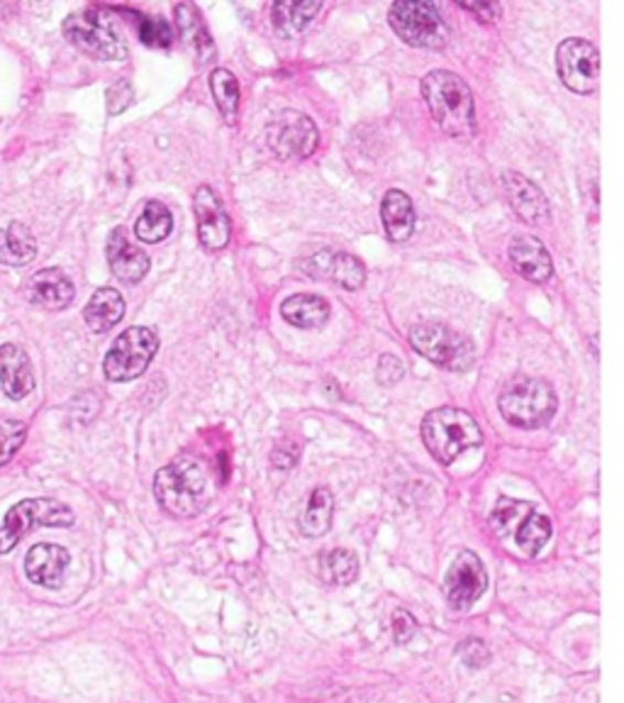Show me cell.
<instances>
[{
    "label": "cell",
    "instance_id": "836d02e7",
    "mask_svg": "<svg viewBox=\"0 0 624 703\" xmlns=\"http://www.w3.org/2000/svg\"><path fill=\"white\" fill-rule=\"evenodd\" d=\"M135 103V88L127 78H120L118 84H112L108 88V113L120 115Z\"/></svg>",
    "mask_w": 624,
    "mask_h": 703
},
{
    "label": "cell",
    "instance_id": "5bb4252c",
    "mask_svg": "<svg viewBox=\"0 0 624 703\" xmlns=\"http://www.w3.org/2000/svg\"><path fill=\"white\" fill-rule=\"evenodd\" d=\"M300 269L305 276L318 281H334L346 291H359L366 281V267L359 257L346 255V252L322 249L318 255L300 262Z\"/></svg>",
    "mask_w": 624,
    "mask_h": 703
},
{
    "label": "cell",
    "instance_id": "e575fe53",
    "mask_svg": "<svg viewBox=\"0 0 624 703\" xmlns=\"http://www.w3.org/2000/svg\"><path fill=\"white\" fill-rule=\"evenodd\" d=\"M459 657H461V660H464L469 667H473V670H478V667L488 664L491 650L485 648L483 640L471 638V640H464V642L459 645Z\"/></svg>",
    "mask_w": 624,
    "mask_h": 703
},
{
    "label": "cell",
    "instance_id": "8d00e7d4",
    "mask_svg": "<svg viewBox=\"0 0 624 703\" xmlns=\"http://www.w3.org/2000/svg\"><path fill=\"white\" fill-rule=\"evenodd\" d=\"M415 632H418V620H415L406 608H398L396 614H392V636H396V642H408Z\"/></svg>",
    "mask_w": 624,
    "mask_h": 703
},
{
    "label": "cell",
    "instance_id": "4316f807",
    "mask_svg": "<svg viewBox=\"0 0 624 703\" xmlns=\"http://www.w3.org/2000/svg\"><path fill=\"white\" fill-rule=\"evenodd\" d=\"M320 8V3H276L271 8L273 30L279 32L283 40H291L295 34L310 28V22L315 20Z\"/></svg>",
    "mask_w": 624,
    "mask_h": 703
},
{
    "label": "cell",
    "instance_id": "7a4b0ae2",
    "mask_svg": "<svg viewBox=\"0 0 624 703\" xmlns=\"http://www.w3.org/2000/svg\"><path fill=\"white\" fill-rule=\"evenodd\" d=\"M420 88L432 118L449 137L471 140L476 135V108H473V94L464 78L437 68L422 78Z\"/></svg>",
    "mask_w": 624,
    "mask_h": 703
},
{
    "label": "cell",
    "instance_id": "d6a6232c",
    "mask_svg": "<svg viewBox=\"0 0 624 703\" xmlns=\"http://www.w3.org/2000/svg\"><path fill=\"white\" fill-rule=\"evenodd\" d=\"M140 38L147 47H171L173 42V30L164 18H144L140 22Z\"/></svg>",
    "mask_w": 624,
    "mask_h": 703
},
{
    "label": "cell",
    "instance_id": "4dcf8cb0",
    "mask_svg": "<svg viewBox=\"0 0 624 703\" xmlns=\"http://www.w3.org/2000/svg\"><path fill=\"white\" fill-rule=\"evenodd\" d=\"M320 569H322V579H325L327 584L346 586L356 582V576H359V560H356L354 552L340 547L322 555Z\"/></svg>",
    "mask_w": 624,
    "mask_h": 703
},
{
    "label": "cell",
    "instance_id": "e0dca14e",
    "mask_svg": "<svg viewBox=\"0 0 624 703\" xmlns=\"http://www.w3.org/2000/svg\"><path fill=\"white\" fill-rule=\"evenodd\" d=\"M68 552L62 545L40 543L30 547L25 555V574L32 584L47 586V589H60L68 569Z\"/></svg>",
    "mask_w": 624,
    "mask_h": 703
},
{
    "label": "cell",
    "instance_id": "74e56055",
    "mask_svg": "<svg viewBox=\"0 0 624 703\" xmlns=\"http://www.w3.org/2000/svg\"><path fill=\"white\" fill-rule=\"evenodd\" d=\"M402 376V364L396 354H384L378 362V382L384 386L396 384Z\"/></svg>",
    "mask_w": 624,
    "mask_h": 703
},
{
    "label": "cell",
    "instance_id": "5b68a950",
    "mask_svg": "<svg viewBox=\"0 0 624 703\" xmlns=\"http://www.w3.org/2000/svg\"><path fill=\"white\" fill-rule=\"evenodd\" d=\"M64 34L68 42L84 54L100 62H122L127 56V42L110 13L100 8H86L64 20Z\"/></svg>",
    "mask_w": 624,
    "mask_h": 703
},
{
    "label": "cell",
    "instance_id": "d4e9b609",
    "mask_svg": "<svg viewBox=\"0 0 624 703\" xmlns=\"http://www.w3.org/2000/svg\"><path fill=\"white\" fill-rule=\"evenodd\" d=\"M125 316V298L115 288H98L84 308L86 326L94 332L112 330Z\"/></svg>",
    "mask_w": 624,
    "mask_h": 703
},
{
    "label": "cell",
    "instance_id": "7402d4cb",
    "mask_svg": "<svg viewBox=\"0 0 624 703\" xmlns=\"http://www.w3.org/2000/svg\"><path fill=\"white\" fill-rule=\"evenodd\" d=\"M173 13H176V28L183 44H186L201 64L211 62L215 56V44H213L211 32H207L205 28L201 10L191 3H179Z\"/></svg>",
    "mask_w": 624,
    "mask_h": 703
},
{
    "label": "cell",
    "instance_id": "f35d334b",
    "mask_svg": "<svg viewBox=\"0 0 624 703\" xmlns=\"http://www.w3.org/2000/svg\"><path fill=\"white\" fill-rule=\"evenodd\" d=\"M459 8H464V10H469V13L478 15L481 22H495L501 15V6H495V3H459Z\"/></svg>",
    "mask_w": 624,
    "mask_h": 703
},
{
    "label": "cell",
    "instance_id": "9c48e42d",
    "mask_svg": "<svg viewBox=\"0 0 624 703\" xmlns=\"http://www.w3.org/2000/svg\"><path fill=\"white\" fill-rule=\"evenodd\" d=\"M388 22L402 42L410 47L442 50L449 44V28L444 25L439 8L434 3H410L400 0L388 10Z\"/></svg>",
    "mask_w": 624,
    "mask_h": 703
},
{
    "label": "cell",
    "instance_id": "3957f363",
    "mask_svg": "<svg viewBox=\"0 0 624 703\" xmlns=\"http://www.w3.org/2000/svg\"><path fill=\"white\" fill-rule=\"evenodd\" d=\"M422 443L439 465H454L456 459L483 443L478 423L461 408H437L422 420Z\"/></svg>",
    "mask_w": 624,
    "mask_h": 703
},
{
    "label": "cell",
    "instance_id": "cb8c5ba5",
    "mask_svg": "<svg viewBox=\"0 0 624 703\" xmlns=\"http://www.w3.org/2000/svg\"><path fill=\"white\" fill-rule=\"evenodd\" d=\"M380 217H384V227L390 242H406L410 239L415 230V205L410 195L402 191H388L380 203Z\"/></svg>",
    "mask_w": 624,
    "mask_h": 703
},
{
    "label": "cell",
    "instance_id": "d590c367",
    "mask_svg": "<svg viewBox=\"0 0 624 703\" xmlns=\"http://www.w3.org/2000/svg\"><path fill=\"white\" fill-rule=\"evenodd\" d=\"M300 459V445L293 440H286L271 452V465L281 471L293 469Z\"/></svg>",
    "mask_w": 624,
    "mask_h": 703
},
{
    "label": "cell",
    "instance_id": "8fae6325",
    "mask_svg": "<svg viewBox=\"0 0 624 703\" xmlns=\"http://www.w3.org/2000/svg\"><path fill=\"white\" fill-rule=\"evenodd\" d=\"M266 142L279 159H305L318 149L320 132L308 115L281 110L266 125Z\"/></svg>",
    "mask_w": 624,
    "mask_h": 703
},
{
    "label": "cell",
    "instance_id": "52a82bcc",
    "mask_svg": "<svg viewBox=\"0 0 624 703\" xmlns=\"http://www.w3.org/2000/svg\"><path fill=\"white\" fill-rule=\"evenodd\" d=\"M74 525V511L56 499H25L13 505L0 525V555H8L22 537L37 528Z\"/></svg>",
    "mask_w": 624,
    "mask_h": 703
},
{
    "label": "cell",
    "instance_id": "ba28073f",
    "mask_svg": "<svg viewBox=\"0 0 624 703\" xmlns=\"http://www.w3.org/2000/svg\"><path fill=\"white\" fill-rule=\"evenodd\" d=\"M412 350L420 352L424 360L449 369V372H466L476 360L473 342L461 332L442 326V322H420L408 335Z\"/></svg>",
    "mask_w": 624,
    "mask_h": 703
},
{
    "label": "cell",
    "instance_id": "6da1fadb",
    "mask_svg": "<svg viewBox=\"0 0 624 703\" xmlns=\"http://www.w3.org/2000/svg\"><path fill=\"white\" fill-rule=\"evenodd\" d=\"M154 496L161 509L173 518L186 521L201 515L215 496L213 471L201 455L183 452L157 471Z\"/></svg>",
    "mask_w": 624,
    "mask_h": 703
},
{
    "label": "cell",
    "instance_id": "f1b7e54d",
    "mask_svg": "<svg viewBox=\"0 0 624 703\" xmlns=\"http://www.w3.org/2000/svg\"><path fill=\"white\" fill-rule=\"evenodd\" d=\"M171 230H173V217L166 205L161 201H147L142 215L137 217L135 223L137 237H140L142 242H149V245H154V242L166 239L171 235Z\"/></svg>",
    "mask_w": 624,
    "mask_h": 703
},
{
    "label": "cell",
    "instance_id": "2e32d148",
    "mask_svg": "<svg viewBox=\"0 0 624 703\" xmlns=\"http://www.w3.org/2000/svg\"><path fill=\"white\" fill-rule=\"evenodd\" d=\"M503 187L507 193V201H510L513 205V211L523 217L527 225L549 223V215H551L549 201L535 181L525 179L523 174H517V171H505Z\"/></svg>",
    "mask_w": 624,
    "mask_h": 703
},
{
    "label": "cell",
    "instance_id": "603a6c76",
    "mask_svg": "<svg viewBox=\"0 0 624 703\" xmlns=\"http://www.w3.org/2000/svg\"><path fill=\"white\" fill-rule=\"evenodd\" d=\"M281 316L295 328L320 330L330 320L332 310L325 298L312 294H295L281 303Z\"/></svg>",
    "mask_w": 624,
    "mask_h": 703
},
{
    "label": "cell",
    "instance_id": "ffe728a7",
    "mask_svg": "<svg viewBox=\"0 0 624 703\" xmlns=\"http://www.w3.org/2000/svg\"><path fill=\"white\" fill-rule=\"evenodd\" d=\"M0 388L10 401L28 398L34 391L32 362L18 344H0Z\"/></svg>",
    "mask_w": 624,
    "mask_h": 703
},
{
    "label": "cell",
    "instance_id": "484cf974",
    "mask_svg": "<svg viewBox=\"0 0 624 703\" xmlns=\"http://www.w3.org/2000/svg\"><path fill=\"white\" fill-rule=\"evenodd\" d=\"M34 255H37V239L30 233V227L10 223V227L0 230V262L10 267H22V264H30Z\"/></svg>",
    "mask_w": 624,
    "mask_h": 703
},
{
    "label": "cell",
    "instance_id": "ac0fdd59",
    "mask_svg": "<svg viewBox=\"0 0 624 703\" xmlns=\"http://www.w3.org/2000/svg\"><path fill=\"white\" fill-rule=\"evenodd\" d=\"M507 259H510L515 271L531 284H545L553 274L549 249L531 235H517L507 247Z\"/></svg>",
    "mask_w": 624,
    "mask_h": 703
},
{
    "label": "cell",
    "instance_id": "4fadbf2b",
    "mask_svg": "<svg viewBox=\"0 0 624 703\" xmlns=\"http://www.w3.org/2000/svg\"><path fill=\"white\" fill-rule=\"evenodd\" d=\"M488 589V572H485L476 552H459L454 562L449 564L444 576V594L456 610H466Z\"/></svg>",
    "mask_w": 624,
    "mask_h": 703
},
{
    "label": "cell",
    "instance_id": "8992f818",
    "mask_svg": "<svg viewBox=\"0 0 624 703\" xmlns=\"http://www.w3.org/2000/svg\"><path fill=\"white\" fill-rule=\"evenodd\" d=\"M491 525L498 537L507 540L515 537L517 547L525 552L527 557H537L541 550L547 547V543L551 540V521L539 513L535 505L525 503V501H513V499H503L495 511L491 515Z\"/></svg>",
    "mask_w": 624,
    "mask_h": 703
},
{
    "label": "cell",
    "instance_id": "9a60e30c",
    "mask_svg": "<svg viewBox=\"0 0 624 703\" xmlns=\"http://www.w3.org/2000/svg\"><path fill=\"white\" fill-rule=\"evenodd\" d=\"M193 213L198 223V239L205 249L219 252L229 245L233 225L223 209V201L211 187H201L193 195Z\"/></svg>",
    "mask_w": 624,
    "mask_h": 703
},
{
    "label": "cell",
    "instance_id": "1f68e13d",
    "mask_svg": "<svg viewBox=\"0 0 624 703\" xmlns=\"http://www.w3.org/2000/svg\"><path fill=\"white\" fill-rule=\"evenodd\" d=\"M28 440V425L15 418L0 416V467L13 459Z\"/></svg>",
    "mask_w": 624,
    "mask_h": 703
},
{
    "label": "cell",
    "instance_id": "44dd1931",
    "mask_svg": "<svg viewBox=\"0 0 624 703\" xmlns=\"http://www.w3.org/2000/svg\"><path fill=\"white\" fill-rule=\"evenodd\" d=\"M76 288L62 269H42L28 284V298L40 308L64 310L72 306Z\"/></svg>",
    "mask_w": 624,
    "mask_h": 703
},
{
    "label": "cell",
    "instance_id": "30bf717a",
    "mask_svg": "<svg viewBox=\"0 0 624 703\" xmlns=\"http://www.w3.org/2000/svg\"><path fill=\"white\" fill-rule=\"evenodd\" d=\"M157 350L159 338L152 328L137 326L125 330L122 335L112 342L106 360H103V372H106L108 382H132V379L147 372V366L152 364Z\"/></svg>",
    "mask_w": 624,
    "mask_h": 703
},
{
    "label": "cell",
    "instance_id": "f546056e",
    "mask_svg": "<svg viewBox=\"0 0 624 703\" xmlns=\"http://www.w3.org/2000/svg\"><path fill=\"white\" fill-rule=\"evenodd\" d=\"M211 90L225 123L235 125L237 113H239V84L235 74L227 72V68H215V72L211 74Z\"/></svg>",
    "mask_w": 624,
    "mask_h": 703
},
{
    "label": "cell",
    "instance_id": "d6986e66",
    "mask_svg": "<svg viewBox=\"0 0 624 703\" xmlns=\"http://www.w3.org/2000/svg\"><path fill=\"white\" fill-rule=\"evenodd\" d=\"M108 264L112 274L118 276L122 284H140L147 271H149V257L147 252L140 247H135L130 239H127L125 227H115L108 237Z\"/></svg>",
    "mask_w": 624,
    "mask_h": 703
},
{
    "label": "cell",
    "instance_id": "83f0119b",
    "mask_svg": "<svg viewBox=\"0 0 624 703\" xmlns=\"http://www.w3.org/2000/svg\"><path fill=\"white\" fill-rule=\"evenodd\" d=\"M334 518V501L327 487H318L310 493L303 515H300V533L305 537H322L330 530Z\"/></svg>",
    "mask_w": 624,
    "mask_h": 703
},
{
    "label": "cell",
    "instance_id": "277c9868",
    "mask_svg": "<svg viewBox=\"0 0 624 703\" xmlns=\"http://www.w3.org/2000/svg\"><path fill=\"white\" fill-rule=\"evenodd\" d=\"M557 403L553 386L545 379L531 376H515L498 398L503 418L523 430L545 428L557 413Z\"/></svg>",
    "mask_w": 624,
    "mask_h": 703
},
{
    "label": "cell",
    "instance_id": "7c38bea8",
    "mask_svg": "<svg viewBox=\"0 0 624 703\" xmlns=\"http://www.w3.org/2000/svg\"><path fill=\"white\" fill-rule=\"evenodd\" d=\"M559 78L573 94L591 96L600 86V54L595 44L581 38H571L559 44L557 50Z\"/></svg>",
    "mask_w": 624,
    "mask_h": 703
}]
</instances>
